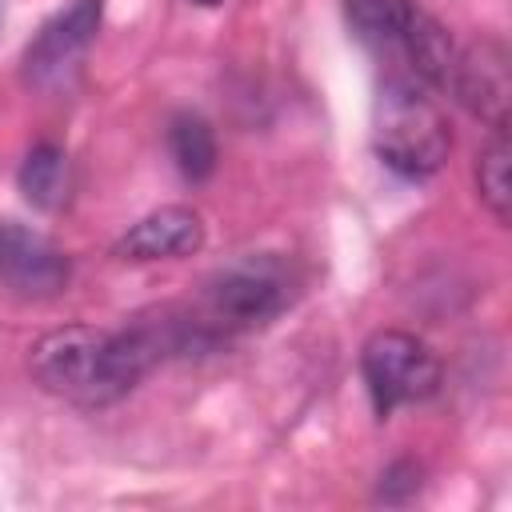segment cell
I'll return each instance as SVG.
<instances>
[{
  "instance_id": "obj_3",
  "label": "cell",
  "mask_w": 512,
  "mask_h": 512,
  "mask_svg": "<svg viewBox=\"0 0 512 512\" xmlns=\"http://www.w3.org/2000/svg\"><path fill=\"white\" fill-rule=\"evenodd\" d=\"M360 372H364L376 416H392L404 404H420L436 396L440 376H444L436 352L404 328L372 332L360 348Z\"/></svg>"
},
{
  "instance_id": "obj_11",
  "label": "cell",
  "mask_w": 512,
  "mask_h": 512,
  "mask_svg": "<svg viewBox=\"0 0 512 512\" xmlns=\"http://www.w3.org/2000/svg\"><path fill=\"white\" fill-rule=\"evenodd\" d=\"M508 160H512L508 132H492V140H488V144L480 148V156H476V192H480V204L496 216V224H508V216H512Z\"/></svg>"
},
{
  "instance_id": "obj_1",
  "label": "cell",
  "mask_w": 512,
  "mask_h": 512,
  "mask_svg": "<svg viewBox=\"0 0 512 512\" xmlns=\"http://www.w3.org/2000/svg\"><path fill=\"white\" fill-rule=\"evenodd\" d=\"M372 148L388 172L428 180L452 152V124L420 80L388 72L372 104Z\"/></svg>"
},
{
  "instance_id": "obj_6",
  "label": "cell",
  "mask_w": 512,
  "mask_h": 512,
  "mask_svg": "<svg viewBox=\"0 0 512 512\" xmlns=\"http://www.w3.org/2000/svg\"><path fill=\"white\" fill-rule=\"evenodd\" d=\"M204 248V220L188 204H164L148 216H140L116 244L112 256L132 260V264H152V260H180Z\"/></svg>"
},
{
  "instance_id": "obj_4",
  "label": "cell",
  "mask_w": 512,
  "mask_h": 512,
  "mask_svg": "<svg viewBox=\"0 0 512 512\" xmlns=\"http://www.w3.org/2000/svg\"><path fill=\"white\" fill-rule=\"evenodd\" d=\"M100 16H104L100 0H72L52 20H44L20 56L24 84L36 92H68L84 68L88 48L96 44Z\"/></svg>"
},
{
  "instance_id": "obj_12",
  "label": "cell",
  "mask_w": 512,
  "mask_h": 512,
  "mask_svg": "<svg viewBox=\"0 0 512 512\" xmlns=\"http://www.w3.org/2000/svg\"><path fill=\"white\" fill-rule=\"evenodd\" d=\"M8 236H12V224H0V268H4V252H8Z\"/></svg>"
},
{
  "instance_id": "obj_8",
  "label": "cell",
  "mask_w": 512,
  "mask_h": 512,
  "mask_svg": "<svg viewBox=\"0 0 512 512\" xmlns=\"http://www.w3.org/2000/svg\"><path fill=\"white\" fill-rule=\"evenodd\" d=\"M16 180H20V192H24V200L32 204V208H40V212H60L64 204H68V196H72V168H68V152L60 148V144H36V148H28V156H24V164H20V172H16Z\"/></svg>"
},
{
  "instance_id": "obj_13",
  "label": "cell",
  "mask_w": 512,
  "mask_h": 512,
  "mask_svg": "<svg viewBox=\"0 0 512 512\" xmlns=\"http://www.w3.org/2000/svg\"><path fill=\"white\" fill-rule=\"evenodd\" d=\"M196 4H204V8H212V4H220V0H196Z\"/></svg>"
},
{
  "instance_id": "obj_7",
  "label": "cell",
  "mask_w": 512,
  "mask_h": 512,
  "mask_svg": "<svg viewBox=\"0 0 512 512\" xmlns=\"http://www.w3.org/2000/svg\"><path fill=\"white\" fill-rule=\"evenodd\" d=\"M0 280L20 296H56L68 284V256L44 236L12 224Z\"/></svg>"
},
{
  "instance_id": "obj_10",
  "label": "cell",
  "mask_w": 512,
  "mask_h": 512,
  "mask_svg": "<svg viewBox=\"0 0 512 512\" xmlns=\"http://www.w3.org/2000/svg\"><path fill=\"white\" fill-rule=\"evenodd\" d=\"M168 152L188 184H204L216 172V132L196 112H176L168 120Z\"/></svg>"
},
{
  "instance_id": "obj_2",
  "label": "cell",
  "mask_w": 512,
  "mask_h": 512,
  "mask_svg": "<svg viewBox=\"0 0 512 512\" xmlns=\"http://www.w3.org/2000/svg\"><path fill=\"white\" fill-rule=\"evenodd\" d=\"M284 304H288L284 268L272 260H244L208 280L200 296V312H192V320L200 324L208 344H216L224 332H248L268 324L272 316L284 312Z\"/></svg>"
},
{
  "instance_id": "obj_9",
  "label": "cell",
  "mask_w": 512,
  "mask_h": 512,
  "mask_svg": "<svg viewBox=\"0 0 512 512\" xmlns=\"http://www.w3.org/2000/svg\"><path fill=\"white\" fill-rule=\"evenodd\" d=\"M416 0H344V16L352 36L376 56H396L404 28L416 16Z\"/></svg>"
},
{
  "instance_id": "obj_5",
  "label": "cell",
  "mask_w": 512,
  "mask_h": 512,
  "mask_svg": "<svg viewBox=\"0 0 512 512\" xmlns=\"http://www.w3.org/2000/svg\"><path fill=\"white\" fill-rule=\"evenodd\" d=\"M448 96L468 108L480 124L492 132H508V104H512V72H508V48L496 36H480L476 44L460 48Z\"/></svg>"
}]
</instances>
